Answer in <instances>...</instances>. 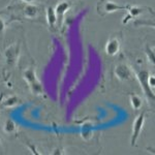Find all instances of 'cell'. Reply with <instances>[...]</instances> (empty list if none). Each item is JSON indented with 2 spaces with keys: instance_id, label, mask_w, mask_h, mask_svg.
<instances>
[{
  "instance_id": "cell-4",
  "label": "cell",
  "mask_w": 155,
  "mask_h": 155,
  "mask_svg": "<svg viewBox=\"0 0 155 155\" xmlns=\"http://www.w3.org/2000/svg\"><path fill=\"white\" fill-rule=\"evenodd\" d=\"M4 58L9 66H15L20 58V45L17 42L11 45L4 51Z\"/></svg>"
},
{
  "instance_id": "cell-15",
  "label": "cell",
  "mask_w": 155,
  "mask_h": 155,
  "mask_svg": "<svg viewBox=\"0 0 155 155\" xmlns=\"http://www.w3.org/2000/svg\"><path fill=\"white\" fill-rule=\"evenodd\" d=\"M93 134V128H92V124L91 123H85L83 127H82V137L84 140L88 141L92 137Z\"/></svg>"
},
{
  "instance_id": "cell-19",
  "label": "cell",
  "mask_w": 155,
  "mask_h": 155,
  "mask_svg": "<svg viewBox=\"0 0 155 155\" xmlns=\"http://www.w3.org/2000/svg\"><path fill=\"white\" fill-rule=\"evenodd\" d=\"M23 2H25V3H33L35 0H22Z\"/></svg>"
},
{
  "instance_id": "cell-17",
  "label": "cell",
  "mask_w": 155,
  "mask_h": 155,
  "mask_svg": "<svg viewBox=\"0 0 155 155\" xmlns=\"http://www.w3.org/2000/svg\"><path fill=\"white\" fill-rule=\"evenodd\" d=\"M147 84H148V87L150 88L152 92H154V89H155V77L154 74H148V78H147Z\"/></svg>"
},
{
  "instance_id": "cell-16",
  "label": "cell",
  "mask_w": 155,
  "mask_h": 155,
  "mask_svg": "<svg viewBox=\"0 0 155 155\" xmlns=\"http://www.w3.org/2000/svg\"><path fill=\"white\" fill-rule=\"evenodd\" d=\"M145 53H146L147 56V60L150 64L154 65V59H155V54H154V50L151 49V47H147L146 50H145Z\"/></svg>"
},
{
  "instance_id": "cell-9",
  "label": "cell",
  "mask_w": 155,
  "mask_h": 155,
  "mask_svg": "<svg viewBox=\"0 0 155 155\" xmlns=\"http://www.w3.org/2000/svg\"><path fill=\"white\" fill-rule=\"evenodd\" d=\"M20 104H21V99L17 95H14V94L5 96L1 101V106L5 107V109H12V107L19 106Z\"/></svg>"
},
{
  "instance_id": "cell-10",
  "label": "cell",
  "mask_w": 155,
  "mask_h": 155,
  "mask_svg": "<svg viewBox=\"0 0 155 155\" xmlns=\"http://www.w3.org/2000/svg\"><path fill=\"white\" fill-rule=\"evenodd\" d=\"M24 16L26 17L27 19L33 20L38 17L39 14V8L36 5L32 3H26V5L24 7Z\"/></svg>"
},
{
  "instance_id": "cell-6",
  "label": "cell",
  "mask_w": 155,
  "mask_h": 155,
  "mask_svg": "<svg viewBox=\"0 0 155 155\" xmlns=\"http://www.w3.org/2000/svg\"><path fill=\"white\" fill-rule=\"evenodd\" d=\"M126 11L128 12V14H127V16L123 19V21H122V23H123V24H126L130 19L139 18L141 15L144 14L145 11H151L152 12V8H150V7H147V6L126 5Z\"/></svg>"
},
{
  "instance_id": "cell-12",
  "label": "cell",
  "mask_w": 155,
  "mask_h": 155,
  "mask_svg": "<svg viewBox=\"0 0 155 155\" xmlns=\"http://www.w3.org/2000/svg\"><path fill=\"white\" fill-rule=\"evenodd\" d=\"M23 79L25 80V82L28 84V86L33 84L34 82H36L38 79H37L35 69H34L33 67H28V68L25 69L23 71Z\"/></svg>"
},
{
  "instance_id": "cell-13",
  "label": "cell",
  "mask_w": 155,
  "mask_h": 155,
  "mask_svg": "<svg viewBox=\"0 0 155 155\" xmlns=\"http://www.w3.org/2000/svg\"><path fill=\"white\" fill-rule=\"evenodd\" d=\"M129 102H130V106L134 111H139L143 106V98L139 94L130 93L129 94Z\"/></svg>"
},
{
  "instance_id": "cell-7",
  "label": "cell",
  "mask_w": 155,
  "mask_h": 155,
  "mask_svg": "<svg viewBox=\"0 0 155 155\" xmlns=\"http://www.w3.org/2000/svg\"><path fill=\"white\" fill-rule=\"evenodd\" d=\"M71 2L66 1V0L60 1L56 5V7H55V14H56L57 22L59 23V26H62L64 18H65V14L71 9Z\"/></svg>"
},
{
  "instance_id": "cell-2",
  "label": "cell",
  "mask_w": 155,
  "mask_h": 155,
  "mask_svg": "<svg viewBox=\"0 0 155 155\" xmlns=\"http://www.w3.org/2000/svg\"><path fill=\"white\" fill-rule=\"evenodd\" d=\"M145 120H146V112L143 111L140 113L134 118V122H132V129H131V136H130V145L132 147L136 146L137 142L140 137L142 130L145 125Z\"/></svg>"
},
{
  "instance_id": "cell-11",
  "label": "cell",
  "mask_w": 155,
  "mask_h": 155,
  "mask_svg": "<svg viewBox=\"0 0 155 155\" xmlns=\"http://www.w3.org/2000/svg\"><path fill=\"white\" fill-rule=\"evenodd\" d=\"M46 20L48 26L50 27V29L54 30L55 25L57 23V18H56V14H55V9L52 6H48L46 9Z\"/></svg>"
},
{
  "instance_id": "cell-18",
  "label": "cell",
  "mask_w": 155,
  "mask_h": 155,
  "mask_svg": "<svg viewBox=\"0 0 155 155\" xmlns=\"http://www.w3.org/2000/svg\"><path fill=\"white\" fill-rule=\"evenodd\" d=\"M5 28H6V24L4 22V20L0 17V37L3 36L4 34V31H5Z\"/></svg>"
},
{
  "instance_id": "cell-3",
  "label": "cell",
  "mask_w": 155,
  "mask_h": 155,
  "mask_svg": "<svg viewBox=\"0 0 155 155\" xmlns=\"http://www.w3.org/2000/svg\"><path fill=\"white\" fill-rule=\"evenodd\" d=\"M121 41H122V36L121 34H114L110 37L106 42L104 46V52L107 56L114 57L120 52L121 49Z\"/></svg>"
},
{
  "instance_id": "cell-5",
  "label": "cell",
  "mask_w": 155,
  "mask_h": 155,
  "mask_svg": "<svg viewBox=\"0 0 155 155\" xmlns=\"http://www.w3.org/2000/svg\"><path fill=\"white\" fill-rule=\"evenodd\" d=\"M114 74L117 78V80L121 82L129 81L134 77V72H132L131 68L125 63H119L118 65L114 68Z\"/></svg>"
},
{
  "instance_id": "cell-1",
  "label": "cell",
  "mask_w": 155,
  "mask_h": 155,
  "mask_svg": "<svg viewBox=\"0 0 155 155\" xmlns=\"http://www.w3.org/2000/svg\"><path fill=\"white\" fill-rule=\"evenodd\" d=\"M97 14L101 17H104L109 14H113L118 11H126V5L118 4L112 0H99L96 5Z\"/></svg>"
},
{
  "instance_id": "cell-8",
  "label": "cell",
  "mask_w": 155,
  "mask_h": 155,
  "mask_svg": "<svg viewBox=\"0 0 155 155\" xmlns=\"http://www.w3.org/2000/svg\"><path fill=\"white\" fill-rule=\"evenodd\" d=\"M148 74H149L148 71H140L137 72L136 76H137V81H139L140 85H141L142 89H143V91L145 92V94H146L149 98H151L152 101H153L154 99V92H152L151 90H150V88L148 87V84H147V78H148Z\"/></svg>"
},
{
  "instance_id": "cell-14",
  "label": "cell",
  "mask_w": 155,
  "mask_h": 155,
  "mask_svg": "<svg viewBox=\"0 0 155 155\" xmlns=\"http://www.w3.org/2000/svg\"><path fill=\"white\" fill-rule=\"evenodd\" d=\"M18 126H17L16 122L12 119H6L3 124V132L6 134H12L17 132Z\"/></svg>"
}]
</instances>
